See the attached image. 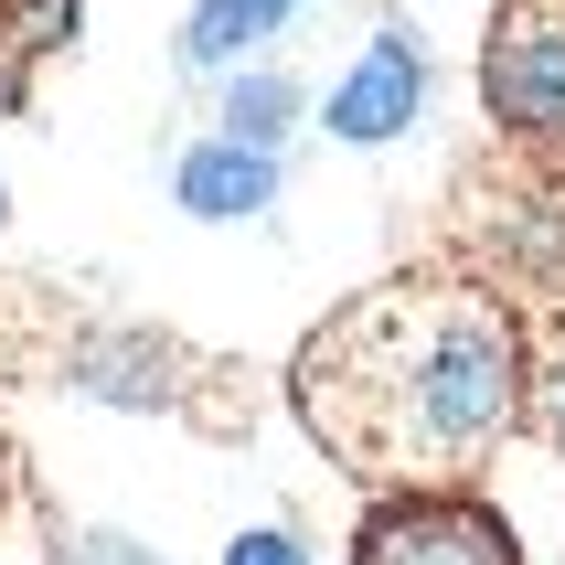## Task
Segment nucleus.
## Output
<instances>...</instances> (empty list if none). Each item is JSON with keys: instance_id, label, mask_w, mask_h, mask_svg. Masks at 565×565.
<instances>
[{"instance_id": "4", "label": "nucleus", "mask_w": 565, "mask_h": 565, "mask_svg": "<svg viewBox=\"0 0 565 565\" xmlns=\"http://www.w3.org/2000/svg\"><path fill=\"white\" fill-rule=\"evenodd\" d=\"M416 107H427V43L384 22L374 43L352 54V75L331 86V139H352V150H384V139H395Z\"/></svg>"}, {"instance_id": "3", "label": "nucleus", "mask_w": 565, "mask_h": 565, "mask_svg": "<svg viewBox=\"0 0 565 565\" xmlns=\"http://www.w3.org/2000/svg\"><path fill=\"white\" fill-rule=\"evenodd\" d=\"M352 565H523V544L480 491H384L352 534Z\"/></svg>"}, {"instance_id": "9", "label": "nucleus", "mask_w": 565, "mask_h": 565, "mask_svg": "<svg viewBox=\"0 0 565 565\" xmlns=\"http://www.w3.org/2000/svg\"><path fill=\"white\" fill-rule=\"evenodd\" d=\"M299 118V86L288 75H235L224 86V139H246V150H278V128Z\"/></svg>"}, {"instance_id": "8", "label": "nucleus", "mask_w": 565, "mask_h": 565, "mask_svg": "<svg viewBox=\"0 0 565 565\" xmlns=\"http://www.w3.org/2000/svg\"><path fill=\"white\" fill-rule=\"evenodd\" d=\"M288 11H299V0H203V11L182 22V64H192V75H224L235 54L278 43V32H288Z\"/></svg>"}, {"instance_id": "10", "label": "nucleus", "mask_w": 565, "mask_h": 565, "mask_svg": "<svg viewBox=\"0 0 565 565\" xmlns=\"http://www.w3.org/2000/svg\"><path fill=\"white\" fill-rule=\"evenodd\" d=\"M534 427H544V448L565 459V310L544 320V342H534Z\"/></svg>"}, {"instance_id": "11", "label": "nucleus", "mask_w": 565, "mask_h": 565, "mask_svg": "<svg viewBox=\"0 0 565 565\" xmlns=\"http://www.w3.org/2000/svg\"><path fill=\"white\" fill-rule=\"evenodd\" d=\"M224 565H299V534H288V523H267V534H235V544H224Z\"/></svg>"}, {"instance_id": "5", "label": "nucleus", "mask_w": 565, "mask_h": 565, "mask_svg": "<svg viewBox=\"0 0 565 565\" xmlns=\"http://www.w3.org/2000/svg\"><path fill=\"white\" fill-rule=\"evenodd\" d=\"M171 374H203V363H182V352L150 342V331H96V342L64 352V384H86V395H107V406H182Z\"/></svg>"}, {"instance_id": "1", "label": "nucleus", "mask_w": 565, "mask_h": 565, "mask_svg": "<svg viewBox=\"0 0 565 565\" xmlns=\"http://www.w3.org/2000/svg\"><path fill=\"white\" fill-rule=\"evenodd\" d=\"M299 427L374 491H459L534 416V342L502 288L406 267L320 320L288 363Z\"/></svg>"}, {"instance_id": "12", "label": "nucleus", "mask_w": 565, "mask_h": 565, "mask_svg": "<svg viewBox=\"0 0 565 565\" xmlns=\"http://www.w3.org/2000/svg\"><path fill=\"white\" fill-rule=\"evenodd\" d=\"M0 512H11V448H0Z\"/></svg>"}, {"instance_id": "6", "label": "nucleus", "mask_w": 565, "mask_h": 565, "mask_svg": "<svg viewBox=\"0 0 565 565\" xmlns=\"http://www.w3.org/2000/svg\"><path fill=\"white\" fill-rule=\"evenodd\" d=\"M182 203L214 224H246L278 203V150H246V139H203V150H182Z\"/></svg>"}, {"instance_id": "2", "label": "nucleus", "mask_w": 565, "mask_h": 565, "mask_svg": "<svg viewBox=\"0 0 565 565\" xmlns=\"http://www.w3.org/2000/svg\"><path fill=\"white\" fill-rule=\"evenodd\" d=\"M480 96H491V118L523 160L565 171V0H491Z\"/></svg>"}, {"instance_id": "7", "label": "nucleus", "mask_w": 565, "mask_h": 565, "mask_svg": "<svg viewBox=\"0 0 565 565\" xmlns=\"http://www.w3.org/2000/svg\"><path fill=\"white\" fill-rule=\"evenodd\" d=\"M75 22H86V0H0V107L32 96V75L75 43Z\"/></svg>"}]
</instances>
